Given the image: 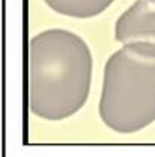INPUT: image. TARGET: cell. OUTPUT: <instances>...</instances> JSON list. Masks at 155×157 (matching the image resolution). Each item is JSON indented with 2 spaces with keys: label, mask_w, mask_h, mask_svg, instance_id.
Returning <instances> with one entry per match:
<instances>
[{
  "label": "cell",
  "mask_w": 155,
  "mask_h": 157,
  "mask_svg": "<svg viewBox=\"0 0 155 157\" xmlns=\"http://www.w3.org/2000/svg\"><path fill=\"white\" fill-rule=\"evenodd\" d=\"M118 42H149L155 45V0H136L115 24Z\"/></svg>",
  "instance_id": "3957f363"
},
{
  "label": "cell",
  "mask_w": 155,
  "mask_h": 157,
  "mask_svg": "<svg viewBox=\"0 0 155 157\" xmlns=\"http://www.w3.org/2000/svg\"><path fill=\"white\" fill-rule=\"evenodd\" d=\"M98 112L118 133H134L155 121L154 44L130 42L109 57Z\"/></svg>",
  "instance_id": "7a4b0ae2"
},
{
  "label": "cell",
  "mask_w": 155,
  "mask_h": 157,
  "mask_svg": "<svg viewBox=\"0 0 155 157\" xmlns=\"http://www.w3.org/2000/svg\"><path fill=\"white\" fill-rule=\"evenodd\" d=\"M93 57L78 35L54 29L30 40V109L58 121L83 106L90 94Z\"/></svg>",
  "instance_id": "6da1fadb"
},
{
  "label": "cell",
  "mask_w": 155,
  "mask_h": 157,
  "mask_svg": "<svg viewBox=\"0 0 155 157\" xmlns=\"http://www.w3.org/2000/svg\"><path fill=\"white\" fill-rule=\"evenodd\" d=\"M112 2L113 0H45V3L55 12L73 18L95 17L107 9Z\"/></svg>",
  "instance_id": "277c9868"
}]
</instances>
